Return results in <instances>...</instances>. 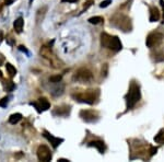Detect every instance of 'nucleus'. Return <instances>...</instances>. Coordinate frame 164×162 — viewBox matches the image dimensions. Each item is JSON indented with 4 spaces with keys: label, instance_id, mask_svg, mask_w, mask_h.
I'll return each mask as SVG.
<instances>
[{
    "label": "nucleus",
    "instance_id": "obj_1",
    "mask_svg": "<svg viewBox=\"0 0 164 162\" xmlns=\"http://www.w3.org/2000/svg\"><path fill=\"white\" fill-rule=\"evenodd\" d=\"M140 97H141V92H140L139 85L136 82H131V85L129 87V90H128V93H127L126 97H125L127 110H130V108H134L135 105L140 101Z\"/></svg>",
    "mask_w": 164,
    "mask_h": 162
},
{
    "label": "nucleus",
    "instance_id": "obj_2",
    "mask_svg": "<svg viewBox=\"0 0 164 162\" xmlns=\"http://www.w3.org/2000/svg\"><path fill=\"white\" fill-rule=\"evenodd\" d=\"M101 45L105 48L112 49L114 52H119L122 48V42L117 36H113L107 33L101 34Z\"/></svg>",
    "mask_w": 164,
    "mask_h": 162
},
{
    "label": "nucleus",
    "instance_id": "obj_3",
    "mask_svg": "<svg viewBox=\"0 0 164 162\" xmlns=\"http://www.w3.org/2000/svg\"><path fill=\"white\" fill-rule=\"evenodd\" d=\"M76 101L81 102V103H87V104H93L95 102L96 93L94 90H88L83 93H78V94H73L72 95Z\"/></svg>",
    "mask_w": 164,
    "mask_h": 162
},
{
    "label": "nucleus",
    "instance_id": "obj_4",
    "mask_svg": "<svg viewBox=\"0 0 164 162\" xmlns=\"http://www.w3.org/2000/svg\"><path fill=\"white\" fill-rule=\"evenodd\" d=\"M72 79L74 81L84 83V82L91 81L92 79H93V75H92L91 71L89 69H87V68H80L79 70H77L76 73L73 75Z\"/></svg>",
    "mask_w": 164,
    "mask_h": 162
},
{
    "label": "nucleus",
    "instance_id": "obj_5",
    "mask_svg": "<svg viewBox=\"0 0 164 162\" xmlns=\"http://www.w3.org/2000/svg\"><path fill=\"white\" fill-rule=\"evenodd\" d=\"M80 117L87 123H95L99 120V113L91 110H82L80 112Z\"/></svg>",
    "mask_w": 164,
    "mask_h": 162
},
{
    "label": "nucleus",
    "instance_id": "obj_6",
    "mask_svg": "<svg viewBox=\"0 0 164 162\" xmlns=\"http://www.w3.org/2000/svg\"><path fill=\"white\" fill-rule=\"evenodd\" d=\"M37 158L42 162H49L52 160V152L47 146L41 145L37 148Z\"/></svg>",
    "mask_w": 164,
    "mask_h": 162
},
{
    "label": "nucleus",
    "instance_id": "obj_7",
    "mask_svg": "<svg viewBox=\"0 0 164 162\" xmlns=\"http://www.w3.org/2000/svg\"><path fill=\"white\" fill-rule=\"evenodd\" d=\"M163 39V35L161 33H158V32H153L151 34L148 35L147 37V41H145V45L149 47V48H152V47L159 45Z\"/></svg>",
    "mask_w": 164,
    "mask_h": 162
},
{
    "label": "nucleus",
    "instance_id": "obj_8",
    "mask_svg": "<svg viewBox=\"0 0 164 162\" xmlns=\"http://www.w3.org/2000/svg\"><path fill=\"white\" fill-rule=\"evenodd\" d=\"M30 104L33 105V106L36 108V111H37L38 113H42V112H44V111H47V110L50 108V103L46 100L45 97H41V99H38V100L35 101V102H31Z\"/></svg>",
    "mask_w": 164,
    "mask_h": 162
},
{
    "label": "nucleus",
    "instance_id": "obj_9",
    "mask_svg": "<svg viewBox=\"0 0 164 162\" xmlns=\"http://www.w3.org/2000/svg\"><path fill=\"white\" fill-rule=\"evenodd\" d=\"M43 136L45 137L48 141H49L50 143H52V146L54 147V148H57L59 145H60L61 143H64V139L62 138H57V137H54L52 134H49L48 131L44 130V133H43Z\"/></svg>",
    "mask_w": 164,
    "mask_h": 162
},
{
    "label": "nucleus",
    "instance_id": "obj_10",
    "mask_svg": "<svg viewBox=\"0 0 164 162\" xmlns=\"http://www.w3.org/2000/svg\"><path fill=\"white\" fill-rule=\"evenodd\" d=\"M70 113V106L69 105H62V106H57L54 110L53 114L58 116H67Z\"/></svg>",
    "mask_w": 164,
    "mask_h": 162
},
{
    "label": "nucleus",
    "instance_id": "obj_11",
    "mask_svg": "<svg viewBox=\"0 0 164 162\" xmlns=\"http://www.w3.org/2000/svg\"><path fill=\"white\" fill-rule=\"evenodd\" d=\"M89 147H95L96 149L100 151V153H104V151H105V143L104 141L102 140H93V141H90L88 143Z\"/></svg>",
    "mask_w": 164,
    "mask_h": 162
},
{
    "label": "nucleus",
    "instance_id": "obj_12",
    "mask_svg": "<svg viewBox=\"0 0 164 162\" xmlns=\"http://www.w3.org/2000/svg\"><path fill=\"white\" fill-rule=\"evenodd\" d=\"M160 19V12H159V9L157 7H151L150 8V22H157Z\"/></svg>",
    "mask_w": 164,
    "mask_h": 162
},
{
    "label": "nucleus",
    "instance_id": "obj_13",
    "mask_svg": "<svg viewBox=\"0 0 164 162\" xmlns=\"http://www.w3.org/2000/svg\"><path fill=\"white\" fill-rule=\"evenodd\" d=\"M23 25H24V20L23 18H18V19L14 21V23H13V27H14V31L16 33H21L23 30Z\"/></svg>",
    "mask_w": 164,
    "mask_h": 162
},
{
    "label": "nucleus",
    "instance_id": "obj_14",
    "mask_svg": "<svg viewBox=\"0 0 164 162\" xmlns=\"http://www.w3.org/2000/svg\"><path fill=\"white\" fill-rule=\"evenodd\" d=\"M22 120V115L20 113H15V114H12L10 117H9V123L14 125V124L19 123L20 120Z\"/></svg>",
    "mask_w": 164,
    "mask_h": 162
},
{
    "label": "nucleus",
    "instance_id": "obj_15",
    "mask_svg": "<svg viewBox=\"0 0 164 162\" xmlns=\"http://www.w3.org/2000/svg\"><path fill=\"white\" fill-rule=\"evenodd\" d=\"M6 68H7L8 73H9L11 77H14L15 75H16V69H15V68L11 65V64L7 62V64H6Z\"/></svg>",
    "mask_w": 164,
    "mask_h": 162
},
{
    "label": "nucleus",
    "instance_id": "obj_16",
    "mask_svg": "<svg viewBox=\"0 0 164 162\" xmlns=\"http://www.w3.org/2000/svg\"><path fill=\"white\" fill-rule=\"evenodd\" d=\"M88 21L91 24H99V23H101V22H103L104 19L102 16H92V18H90Z\"/></svg>",
    "mask_w": 164,
    "mask_h": 162
},
{
    "label": "nucleus",
    "instance_id": "obj_17",
    "mask_svg": "<svg viewBox=\"0 0 164 162\" xmlns=\"http://www.w3.org/2000/svg\"><path fill=\"white\" fill-rule=\"evenodd\" d=\"M154 140H155L157 143H164V131L161 130L160 133H159V134H158V135L154 137Z\"/></svg>",
    "mask_w": 164,
    "mask_h": 162
},
{
    "label": "nucleus",
    "instance_id": "obj_18",
    "mask_svg": "<svg viewBox=\"0 0 164 162\" xmlns=\"http://www.w3.org/2000/svg\"><path fill=\"white\" fill-rule=\"evenodd\" d=\"M14 88H15V85L12 81H7V82L4 83V89L7 90V91H12Z\"/></svg>",
    "mask_w": 164,
    "mask_h": 162
},
{
    "label": "nucleus",
    "instance_id": "obj_19",
    "mask_svg": "<svg viewBox=\"0 0 164 162\" xmlns=\"http://www.w3.org/2000/svg\"><path fill=\"white\" fill-rule=\"evenodd\" d=\"M61 79H62V77L61 76H53V77L49 78V82H52V83H58V82H60Z\"/></svg>",
    "mask_w": 164,
    "mask_h": 162
},
{
    "label": "nucleus",
    "instance_id": "obj_20",
    "mask_svg": "<svg viewBox=\"0 0 164 162\" xmlns=\"http://www.w3.org/2000/svg\"><path fill=\"white\" fill-rule=\"evenodd\" d=\"M111 4H112V0H104V1H102V2L100 4V7H101V8H106V7H108Z\"/></svg>",
    "mask_w": 164,
    "mask_h": 162
},
{
    "label": "nucleus",
    "instance_id": "obj_21",
    "mask_svg": "<svg viewBox=\"0 0 164 162\" xmlns=\"http://www.w3.org/2000/svg\"><path fill=\"white\" fill-rule=\"evenodd\" d=\"M8 101H9V99H8V97H4L2 100L0 101V106H2V108H7Z\"/></svg>",
    "mask_w": 164,
    "mask_h": 162
},
{
    "label": "nucleus",
    "instance_id": "obj_22",
    "mask_svg": "<svg viewBox=\"0 0 164 162\" xmlns=\"http://www.w3.org/2000/svg\"><path fill=\"white\" fill-rule=\"evenodd\" d=\"M78 0H61V2H68V4H73V2H77Z\"/></svg>",
    "mask_w": 164,
    "mask_h": 162
},
{
    "label": "nucleus",
    "instance_id": "obj_23",
    "mask_svg": "<svg viewBox=\"0 0 164 162\" xmlns=\"http://www.w3.org/2000/svg\"><path fill=\"white\" fill-rule=\"evenodd\" d=\"M14 2V0H4V4H7V6H10V4H12Z\"/></svg>",
    "mask_w": 164,
    "mask_h": 162
},
{
    "label": "nucleus",
    "instance_id": "obj_24",
    "mask_svg": "<svg viewBox=\"0 0 164 162\" xmlns=\"http://www.w3.org/2000/svg\"><path fill=\"white\" fill-rule=\"evenodd\" d=\"M157 151H158V148H151V156H153L154 153H157Z\"/></svg>",
    "mask_w": 164,
    "mask_h": 162
},
{
    "label": "nucleus",
    "instance_id": "obj_25",
    "mask_svg": "<svg viewBox=\"0 0 164 162\" xmlns=\"http://www.w3.org/2000/svg\"><path fill=\"white\" fill-rule=\"evenodd\" d=\"M19 49H20V50H22V52H25V53H27L26 48H25V47L23 46V45H21V46H19Z\"/></svg>",
    "mask_w": 164,
    "mask_h": 162
},
{
    "label": "nucleus",
    "instance_id": "obj_26",
    "mask_svg": "<svg viewBox=\"0 0 164 162\" xmlns=\"http://www.w3.org/2000/svg\"><path fill=\"white\" fill-rule=\"evenodd\" d=\"M58 162H69V160H67V159H58Z\"/></svg>",
    "mask_w": 164,
    "mask_h": 162
},
{
    "label": "nucleus",
    "instance_id": "obj_27",
    "mask_svg": "<svg viewBox=\"0 0 164 162\" xmlns=\"http://www.w3.org/2000/svg\"><path fill=\"white\" fill-rule=\"evenodd\" d=\"M160 4H161V6H162V8H163V10H164V0H160Z\"/></svg>",
    "mask_w": 164,
    "mask_h": 162
},
{
    "label": "nucleus",
    "instance_id": "obj_28",
    "mask_svg": "<svg viewBox=\"0 0 164 162\" xmlns=\"http://www.w3.org/2000/svg\"><path fill=\"white\" fill-rule=\"evenodd\" d=\"M1 39H2V33L0 32V42H1Z\"/></svg>",
    "mask_w": 164,
    "mask_h": 162
},
{
    "label": "nucleus",
    "instance_id": "obj_29",
    "mask_svg": "<svg viewBox=\"0 0 164 162\" xmlns=\"http://www.w3.org/2000/svg\"><path fill=\"white\" fill-rule=\"evenodd\" d=\"M32 1H33V0H30V4H32Z\"/></svg>",
    "mask_w": 164,
    "mask_h": 162
},
{
    "label": "nucleus",
    "instance_id": "obj_30",
    "mask_svg": "<svg viewBox=\"0 0 164 162\" xmlns=\"http://www.w3.org/2000/svg\"><path fill=\"white\" fill-rule=\"evenodd\" d=\"M163 19H164V14H163Z\"/></svg>",
    "mask_w": 164,
    "mask_h": 162
}]
</instances>
